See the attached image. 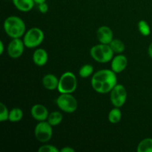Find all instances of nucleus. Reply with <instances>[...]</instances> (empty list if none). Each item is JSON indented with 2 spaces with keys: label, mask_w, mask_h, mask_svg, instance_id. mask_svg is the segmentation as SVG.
I'll list each match as a JSON object with an SVG mask.
<instances>
[{
  "label": "nucleus",
  "mask_w": 152,
  "mask_h": 152,
  "mask_svg": "<svg viewBox=\"0 0 152 152\" xmlns=\"http://www.w3.org/2000/svg\"><path fill=\"white\" fill-rule=\"evenodd\" d=\"M23 117V111L19 108H13L9 113L8 120L12 123H16L20 121Z\"/></svg>",
  "instance_id": "nucleus-20"
},
{
  "label": "nucleus",
  "mask_w": 152,
  "mask_h": 152,
  "mask_svg": "<svg viewBox=\"0 0 152 152\" xmlns=\"http://www.w3.org/2000/svg\"><path fill=\"white\" fill-rule=\"evenodd\" d=\"M39 152H59L60 150L58 149L56 146L50 144H45L39 148Z\"/></svg>",
  "instance_id": "nucleus-24"
},
{
  "label": "nucleus",
  "mask_w": 152,
  "mask_h": 152,
  "mask_svg": "<svg viewBox=\"0 0 152 152\" xmlns=\"http://www.w3.org/2000/svg\"><path fill=\"white\" fill-rule=\"evenodd\" d=\"M137 151L138 152H152V138L143 139L138 144Z\"/></svg>",
  "instance_id": "nucleus-17"
},
{
  "label": "nucleus",
  "mask_w": 152,
  "mask_h": 152,
  "mask_svg": "<svg viewBox=\"0 0 152 152\" xmlns=\"http://www.w3.org/2000/svg\"><path fill=\"white\" fill-rule=\"evenodd\" d=\"M60 151L61 152H74L75 151V150H74L73 148H71V147L66 146L62 148V149H60Z\"/></svg>",
  "instance_id": "nucleus-26"
},
{
  "label": "nucleus",
  "mask_w": 152,
  "mask_h": 152,
  "mask_svg": "<svg viewBox=\"0 0 152 152\" xmlns=\"http://www.w3.org/2000/svg\"><path fill=\"white\" fill-rule=\"evenodd\" d=\"M94 74V67L90 64H86L80 68L79 75L82 78H88Z\"/></svg>",
  "instance_id": "nucleus-22"
},
{
  "label": "nucleus",
  "mask_w": 152,
  "mask_h": 152,
  "mask_svg": "<svg viewBox=\"0 0 152 152\" xmlns=\"http://www.w3.org/2000/svg\"><path fill=\"white\" fill-rule=\"evenodd\" d=\"M25 47L23 39L20 38L13 39L7 45V53L12 59H18L23 54Z\"/></svg>",
  "instance_id": "nucleus-9"
},
{
  "label": "nucleus",
  "mask_w": 152,
  "mask_h": 152,
  "mask_svg": "<svg viewBox=\"0 0 152 152\" xmlns=\"http://www.w3.org/2000/svg\"><path fill=\"white\" fill-rule=\"evenodd\" d=\"M110 47L112 49L114 53H122L126 49V46H125L124 42L122 40L119 39H114L112 41L110 42L109 44Z\"/></svg>",
  "instance_id": "nucleus-19"
},
{
  "label": "nucleus",
  "mask_w": 152,
  "mask_h": 152,
  "mask_svg": "<svg viewBox=\"0 0 152 152\" xmlns=\"http://www.w3.org/2000/svg\"><path fill=\"white\" fill-rule=\"evenodd\" d=\"M62 119H63V117H62V113L59 111H53L49 114L47 121L52 126H56L62 123Z\"/></svg>",
  "instance_id": "nucleus-18"
},
{
  "label": "nucleus",
  "mask_w": 152,
  "mask_h": 152,
  "mask_svg": "<svg viewBox=\"0 0 152 152\" xmlns=\"http://www.w3.org/2000/svg\"><path fill=\"white\" fill-rule=\"evenodd\" d=\"M137 28L141 35L148 37L151 34V28L145 20H140L137 23Z\"/></svg>",
  "instance_id": "nucleus-21"
},
{
  "label": "nucleus",
  "mask_w": 152,
  "mask_h": 152,
  "mask_svg": "<svg viewBox=\"0 0 152 152\" xmlns=\"http://www.w3.org/2000/svg\"><path fill=\"white\" fill-rule=\"evenodd\" d=\"M77 88V79L74 73L67 71L61 75L59 80L58 91L60 94H72Z\"/></svg>",
  "instance_id": "nucleus-4"
},
{
  "label": "nucleus",
  "mask_w": 152,
  "mask_h": 152,
  "mask_svg": "<svg viewBox=\"0 0 152 152\" xmlns=\"http://www.w3.org/2000/svg\"><path fill=\"white\" fill-rule=\"evenodd\" d=\"M92 88L99 94L110 93L117 84L116 73L111 69H102L92 75L91 81Z\"/></svg>",
  "instance_id": "nucleus-1"
},
{
  "label": "nucleus",
  "mask_w": 152,
  "mask_h": 152,
  "mask_svg": "<svg viewBox=\"0 0 152 152\" xmlns=\"http://www.w3.org/2000/svg\"><path fill=\"white\" fill-rule=\"evenodd\" d=\"M127 99V91L123 85L117 84L110 92V100L114 107L121 108Z\"/></svg>",
  "instance_id": "nucleus-8"
},
{
  "label": "nucleus",
  "mask_w": 152,
  "mask_h": 152,
  "mask_svg": "<svg viewBox=\"0 0 152 152\" xmlns=\"http://www.w3.org/2000/svg\"><path fill=\"white\" fill-rule=\"evenodd\" d=\"M56 102L61 111L68 114L75 112L78 108L77 99L71 94H60Z\"/></svg>",
  "instance_id": "nucleus-6"
},
{
  "label": "nucleus",
  "mask_w": 152,
  "mask_h": 152,
  "mask_svg": "<svg viewBox=\"0 0 152 152\" xmlns=\"http://www.w3.org/2000/svg\"><path fill=\"white\" fill-rule=\"evenodd\" d=\"M148 55H149L150 57L152 59V42H151V44H150L149 46H148Z\"/></svg>",
  "instance_id": "nucleus-28"
},
{
  "label": "nucleus",
  "mask_w": 152,
  "mask_h": 152,
  "mask_svg": "<svg viewBox=\"0 0 152 152\" xmlns=\"http://www.w3.org/2000/svg\"><path fill=\"white\" fill-rule=\"evenodd\" d=\"M33 62L37 66H44L48 61V53L44 48H38L33 53Z\"/></svg>",
  "instance_id": "nucleus-13"
},
{
  "label": "nucleus",
  "mask_w": 152,
  "mask_h": 152,
  "mask_svg": "<svg viewBox=\"0 0 152 152\" xmlns=\"http://www.w3.org/2000/svg\"><path fill=\"white\" fill-rule=\"evenodd\" d=\"M128 65V59L125 55L119 53L114 56L111 61V69L116 74L124 71Z\"/></svg>",
  "instance_id": "nucleus-11"
},
{
  "label": "nucleus",
  "mask_w": 152,
  "mask_h": 152,
  "mask_svg": "<svg viewBox=\"0 0 152 152\" xmlns=\"http://www.w3.org/2000/svg\"><path fill=\"white\" fill-rule=\"evenodd\" d=\"M96 38L99 43L109 45L114 39V34L111 28L106 25L100 26L96 31Z\"/></svg>",
  "instance_id": "nucleus-10"
},
{
  "label": "nucleus",
  "mask_w": 152,
  "mask_h": 152,
  "mask_svg": "<svg viewBox=\"0 0 152 152\" xmlns=\"http://www.w3.org/2000/svg\"><path fill=\"white\" fill-rule=\"evenodd\" d=\"M122 118V112L120 111V108L114 107V108L111 110L108 113V121L112 124H117L121 120Z\"/></svg>",
  "instance_id": "nucleus-16"
},
{
  "label": "nucleus",
  "mask_w": 152,
  "mask_h": 152,
  "mask_svg": "<svg viewBox=\"0 0 152 152\" xmlns=\"http://www.w3.org/2000/svg\"><path fill=\"white\" fill-rule=\"evenodd\" d=\"M13 4L17 10L19 11L26 12L30 11L32 10L36 4L34 0H12Z\"/></svg>",
  "instance_id": "nucleus-15"
},
{
  "label": "nucleus",
  "mask_w": 152,
  "mask_h": 152,
  "mask_svg": "<svg viewBox=\"0 0 152 152\" xmlns=\"http://www.w3.org/2000/svg\"><path fill=\"white\" fill-rule=\"evenodd\" d=\"M10 111L3 102L0 103V121L4 122L8 120Z\"/></svg>",
  "instance_id": "nucleus-23"
},
{
  "label": "nucleus",
  "mask_w": 152,
  "mask_h": 152,
  "mask_svg": "<svg viewBox=\"0 0 152 152\" xmlns=\"http://www.w3.org/2000/svg\"><path fill=\"white\" fill-rule=\"evenodd\" d=\"M114 53L109 45L102 43L93 46L90 50V54L92 59L100 63L111 62L114 57Z\"/></svg>",
  "instance_id": "nucleus-3"
},
{
  "label": "nucleus",
  "mask_w": 152,
  "mask_h": 152,
  "mask_svg": "<svg viewBox=\"0 0 152 152\" xmlns=\"http://www.w3.org/2000/svg\"><path fill=\"white\" fill-rule=\"evenodd\" d=\"M38 9L39 11L42 13H46L48 11V5L45 2L41 3V4H38Z\"/></svg>",
  "instance_id": "nucleus-25"
},
{
  "label": "nucleus",
  "mask_w": 152,
  "mask_h": 152,
  "mask_svg": "<svg viewBox=\"0 0 152 152\" xmlns=\"http://www.w3.org/2000/svg\"><path fill=\"white\" fill-rule=\"evenodd\" d=\"M46 1H47V0H34V1H35L36 4H41V3H43V2H45Z\"/></svg>",
  "instance_id": "nucleus-29"
},
{
  "label": "nucleus",
  "mask_w": 152,
  "mask_h": 152,
  "mask_svg": "<svg viewBox=\"0 0 152 152\" xmlns=\"http://www.w3.org/2000/svg\"><path fill=\"white\" fill-rule=\"evenodd\" d=\"M3 28L6 34L12 39L24 37L26 31L25 22L16 16H8L4 20Z\"/></svg>",
  "instance_id": "nucleus-2"
},
{
  "label": "nucleus",
  "mask_w": 152,
  "mask_h": 152,
  "mask_svg": "<svg viewBox=\"0 0 152 152\" xmlns=\"http://www.w3.org/2000/svg\"><path fill=\"white\" fill-rule=\"evenodd\" d=\"M4 45L3 43L2 40L0 41V55H2L3 53H4Z\"/></svg>",
  "instance_id": "nucleus-27"
},
{
  "label": "nucleus",
  "mask_w": 152,
  "mask_h": 152,
  "mask_svg": "<svg viewBox=\"0 0 152 152\" xmlns=\"http://www.w3.org/2000/svg\"><path fill=\"white\" fill-rule=\"evenodd\" d=\"M34 135L39 142L42 143L48 142L53 136L52 126L46 120L39 122L34 129Z\"/></svg>",
  "instance_id": "nucleus-7"
},
{
  "label": "nucleus",
  "mask_w": 152,
  "mask_h": 152,
  "mask_svg": "<svg viewBox=\"0 0 152 152\" xmlns=\"http://www.w3.org/2000/svg\"><path fill=\"white\" fill-rule=\"evenodd\" d=\"M59 80L56 75L52 74H48L43 77L42 83L43 87L49 91L56 90L59 86Z\"/></svg>",
  "instance_id": "nucleus-14"
},
{
  "label": "nucleus",
  "mask_w": 152,
  "mask_h": 152,
  "mask_svg": "<svg viewBox=\"0 0 152 152\" xmlns=\"http://www.w3.org/2000/svg\"><path fill=\"white\" fill-rule=\"evenodd\" d=\"M31 114L33 118L39 122L47 120L49 115L48 108L42 104H36L33 105L31 109Z\"/></svg>",
  "instance_id": "nucleus-12"
},
{
  "label": "nucleus",
  "mask_w": 152,
  "mask_h": 152,
  "mask_svg": "<svg viewBox=\"0 0 152 152\" xmlns=\"http://www.w3.org/2000/svg\"><path fill=\"white\" fill-rule=\"evenodd\" d=\"M45 38L44 32L39 28H31L25 32L23 42L25 47L28 48H34L42 43Z\"/></svg>",
  "instance_id": "nucleus-5"
}]
</instances>
